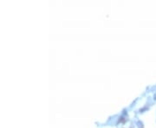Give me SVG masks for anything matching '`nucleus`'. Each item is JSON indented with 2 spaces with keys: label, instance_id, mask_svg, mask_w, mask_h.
Listing matches in <instances>:
<instances>
[]
</instances>
